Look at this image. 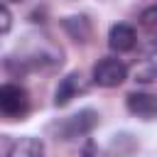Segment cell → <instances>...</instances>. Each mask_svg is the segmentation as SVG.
Listing matches in <instances>:
<instances>
[{"instance_id":"obj_1","label":"cell","mask_w":157,"mask_h":157,"mask_svg":"<svg viewBox=\"0 0 157 157\" xmlns=\"http://www.w3.org/2000/svg\"><path fill=\"white\" fill-rule=\"evenodd\" d=\"M98 125V113L93 108H83L74 115H69L66 120L56 123V137L61 140H74V137H81V135H88L93 128Z\"/></svg>"},{"instance_id":"obj_2","label":"cell","mask_w":157,"mask_h":157,"mask_svg":"<svg viewBox=\"0 0 157 157\" xmlns=\"http://www.w3.org/2000/svg\"><path fill=\"white\" fill-rule=\"evenodd\" d=\"M0 110L10 120H22L29 110V96L17 83H2L0 86Z\"/></svg>"},{"instance_id":"obj_3","label":"cell","mask_w":157,"mask_h":157,"mask_svg":"<svg viewBox=\"0 0 157 157\" xmlns=\"http://www.w3.org/2000/svg\"><path fill=\"white\" fill-rule=\"evenodd\" d=\"M128 78V66L120 59L103 56L93 64V83L101 88H115Z\"/></svg>"},{"instance_id":"obj_4","label":"cell","mask_w":157,"mask_h":157,"mask_svg":"<svg viewBox=\"0 0 157 157\" xmlns=\"http://www.w3.org/2000/svg\"><path fill=\"white\" fill-rule=\"evenodd\" d=\"M125 105L140 120H155L157 118V96H152V93H130L125 98Z\"/></svg>"},{"instance_id":"obj_5","label":"cell","mask_w":157,"mask_h":157,"mask_svg":"<svg viewBox=\"0 0 157 157\" xmlns=\"http://www.w3.org/2000/svg\"><path fill=\"white\" fill-rule=\"evenodd\" d=\"M135 44H137V34H135V29L128 22H118V25L110 27V32H108V47L113 52L123 54V52L135 49Z\"/></svg>"},{"instance_id":"obj_6","label":"cell","mask_w":157,"mask_h":157,"mask_svg":"<svg viewBox=\"0 0 157 157\" xmlns=\"http://www.w3.org/2000/svg\"><path fill=\"white\" fill-rule=\"evenodd\" d=\"M78 91H83V83H81V74L74 71V74H69V76H64V78L59 81V86H56V91H54V105H56V108L69 105L71 98H76Z\"/></svg>"},{"instance_id":"obj_7","label":"cell","mask_w":157,"mask_h":157,"mask_svg":"<svg viewBox=\"0 0 157 157\" xmlns=\"http://www.w3.org/2000/svg\"><path fill=\"white\" fill-rule=\"evenodd\" d=\"M7 157H44V145H42V140L25 135L10 145Z\"/></svg>"},{"instance_id":"obj_8","label":"cell","mask_w":157,"mask_h":157,"mask_svg":"<svg viewBox=\"0 0 157 157\" xmlns=\"http://www.w3.org/2000/svg\"><path fill=\"white\" fill-rule=\"evenodd\" d=\"M64 29L76 42H88V37H91V22L86 17H66L64 20Z\"/></svg>"},{"instance_id":"obj_9","label":"cell","mask_w":157,"mask_h":157,"mask_svg":"<svg viewBox=\"0 0 157 157\" xmlns=\"http://www.w3.org/2000/svg\"><path fill=\"white\" fill-rule=\"evenodd\" d=\"M140 20H142V25H145L150 32H157V5H150L147 10H142Z\"/></svg>"},{"instance_id":"obj_10","label":"cell","mask_w":157,"mask_h":157,"mask_svg":"<svg viewBox=\"0 0 157 157\" xmlns=\"http://www.w3.org/2000/svg\"><path fill=\"white\" fill-rule=\"evenodd\" d=\"M0 15H2V34H7V32H10V25H12V15H10L7 5H2Z\"/></svg>"},{"instance_id":"obj_11","label":"cell","mask_w":157,"mask_h":157,"mask_svg":"<svg viewBox=\"0 0 157 157\" xmlns=\"http://www.w3.org/2000/svg\"><path fill=\"white\" fill-rule=\"evenodd\" d=\"M7 2H20V0H7Z\"/></svg>"}]
</instances>
